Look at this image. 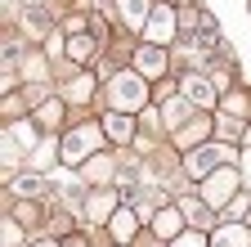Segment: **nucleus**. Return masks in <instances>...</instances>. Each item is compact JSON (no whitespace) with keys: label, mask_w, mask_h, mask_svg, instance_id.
Here are the masks:
<instances>
[{"label":"nucleus","mask_w":251,"mask_h":247,"mask_svg":"<svg viewBox=\"0 0 251 247\" xmlns=\"http://www.w3.org/2000/svg\"><path fill=\"white\" fill-rule=\"evenodd\" d=\"M166 63H171L166 50L152 45V41H144V45L135 50V72H139V77H157V81H162V77H166Z\"/></svg>","instance_id":"nucleus-6"},{"label":"nucleus","mask_w":251,"mask_h":247,"mask_svg":"<svg viewBox=\"0 0 251 247\" xmlns=\"http://www.w3.org/2000/svg\"><path fill=\"white\" fill-rule=\"evenodd\" d=\"M99 126H72L68 135H63V162L68 166H81V158L90 162L94 158V148H99Z\"/></svg>","instance_id":"nucleus-3"},{"label":"nucleus","mask_w":251,"mask_h":247,"mask_svg":"<svg viewBox=\"0 0 251 247\" xmlns=\"http://www.w3.org/2000/svg\"><path fill=\"white\" fill-rule=\"evenodd\" d=\"M85 180H112V162L94 153V158H90V166H85Z\"/></svg>","instance_id":"nucleus-21"},{"label":"nucleus","mask_w":251,"mask_h":247,"mask_svg":"<svg viewBox=\"0 0 251 247\" xmlns=\"http://www.w3.org/2000/svg\"><path fill=\"white\" fill-rule=\"evenodd\" d=\"M63 50H68V58H72V63H90V58H94V50H99V41H94L90 32H76V36H68V45H63Z\"/></svg>","instance_id":"nucleus-15"},{"label":"nucleus","mask_w":251,"mask_h":247,"mask_svg":"<svg viewBox=\"0 0 251 247\" xmlns=\"http://www.w3.org/2000/svg\"><path fill=\"white\" fill-rule=\"evenodd\" d=\"M242 180H247V189H251V148L242 153Z\"/></svg>","instance_id":"nucleus-25"},{"label":"nucleus","mask_w":251,"mask_h":247,"mask_svg":"<svg viewBox=\"0 0 251 247\" xmlns=\"http://www.w3.org/2000/svg\"><path fill=\"white\" fill-rule=\"evenodd\" d=\"M5 135H9L18 148H31V144H36V131H31V121H14V126H9Z\"/></svg>","instance_id":"nucleus-20"},{"label":"nucleus","mask_w":251,"mask_h":247,"mask_svg":"<svg viewBox=\"0 0 251 247\" xmlns=\"http://www.w3.org/2000/svg\"><path fill=\"white\" fill-rule=\"evenodd\" d=\"M0 234H5V247H23V229H18V220H9V216H5Z\"/></svg>","instance_id":"nucleus-23"},{"label":"nucleus","mask_w":251,"mask_h":247,"mask_svg":"<svg viewBox=\"0 0 251 247\" xmlns=\"http://www.w3.org/2000/svg\"><path fill=\"white\" fill-rule=\"evenodd\" d=\"M31 247H58V243L54 238H41V243H31Z\"/></svg>","instance_id":"nucleus-27"},{"label":"nucleus","mask_w":251,"mask_h":247,"mask_svg":"<svg viewBox=\"0 0 251 247\" xmlns=\"http://www.w3.org/2000/svg\"><path fill=\"white\" fill-rule=\"evenodd\" d=\"M220 162H233V148H225V144H198L184 158V175L188 180H206L211 171H220Z\"/></svg>","instance_id":"nucleus-2"},{"label":"nucleus","mask_w":251,"mask_h":247,"mask_svg":"<svg viewBox=\"0 0 251 247\" xmlns=\"http://www.w3.org/2000/svg\"><path fill=\"white\" fill-rule=\"evenodd\" d=\"M58 148H63V144H54V139H45V144L36 148V166H41V171L54 166V153H58Z\"/></svg>","instance_id":"nucleus-22"},{"label":"nucleus","mask_w":251,"mask_h":247,"mask_svg":"<svg viewBox=\"0 0 251 247\" xmlns=\"http://www.w3.org/2000/svg\"><path fill=\"white\" fill-rule=\"evenodd\" d=\"M135 229H139V216H135L130 207H117V216L108 220L112 243H117V247H130V243H135Z\"/></svg>","instance_id":"nucleus-8"},{"label":"nucleus","mask_w":251,"mask_h":247,"mask_svg":"<svg viewBox=\"0 0 251 247\" xmlns=\"http://www.w3.org/2000/svg\"><path fill=\"white\" fill-rule=\"evenodd\" d=\"M238 180H242V171H238V166H220V171H211V175L202 180V198H206L211 207H225V202H233Z\"/></svg>","instance_id":"nucleus-4"},{"label":"nucleus","mask_w":251,"mask_h":247,"mask_svg":"<svg viewBox=\"0 0 251 247\" xmlns=\"http://www.w3.org/2000/svg\"><path fill=\"white\" fill-rule=\"evenodd\" d=\"M215 90H220V85H215L211 77H202V72H184V77H179V95H188L198 108H211V104H215Z\"/></svg>","instance_id":"nucleus-7"},{"label":"nucleus","mask_w":251,"mask_h":247,"mask_svg":"<svg viewBox=\"0 0 251 247\" xmlns=\"http://www.w3.org/2000/svg\"><path fill=\"white\" fill-rule=\"evenodd\" d=\"M175 32H179V18H175V9H166V5H157L152 18L144 23V36H148L152 45H166Z\"/></svg>","instance_id":"nucleus-5"},{"label":"nucleus","mask_w":251,"mask_h":247,"mask_svg":"<svg viewBox=\"0 0 251 247\" xmlns=\"http://www.w3.org/2000/svg\"><path fill=\"white\" fill-rule=\"evenodd\" d=\"M117 198H121V189H103V193H94L90 202H85V216H90V220H112V216H117Z\"/></svg>","instance_id":"nucleus-14"},{"label":"nucleus","mask_w":251,"mask_h":247,"mask_svg":"<svg viewBox=\"0 0 251 247\" xmlns=\"http://www.w3.org/2000/svg\"><path fill=\"white\" fill-rule=\"evenodd\" d=\"M144 81H148V77H139L135 68H130V72H112V81H108V104H112L117 112H130V108H144V99H148Z\"/></svg>","instance_id":"nucleus-1"},{"label":"nucleus","mask_w":251,"mask_h":247,"mask_svg":"<svg viewBox=\"0 0 251 247\" xmlns=\"http://www.w3.org/2000/svg\"><path fill=\"white\" fill-rule=\"evenodd\" d=\"M63 247H85V238H63Z\"/></svg>","instance_id":"nucleus-26"},{"label":"nucleus","mask_w":251,"mask_h":247,"mask_svg":"<svg viewBox=\"0 0 251 247\" xmlns=\"http://www.w3.org/2000/svg\"><path fill=\"white\" fill-rule=\"evenodd\" d=\"M103 135L117 139V144H130V139H135V121L126 117V112H117V108H108V112H103Z\"/></svg>","instance_id":"nucleus-11"},{"label":"nucleus","mask_w":251,"mask_h":247,"mask_svg":"<svg viewBox=\"0 0 251 247\" xmlns=\"http://www.w3.org/2000/svg\"><path fill=\"white\" fill-rule=\"evenodd\" d=\"M179 220H184V211H179V207L157 211V216H152V234H157V238H179Z\"/></svg>","instance_id":"nucleus-16"},{"label":"nucleus","mask_w":251,"mask_h":247,"mask_svg":"<svg viewBox=\"0 0 251 247\" xmlns=\"http://www.w3.org/2000/svg\"><path fill=\"white\" fill-rule=\"evenodd\" d=\"M171 247H211V238H202V234H179V238H171Z\"/></svg>","instance_id":"nucleus-24"},{"label":"nucleus","mask_w":251,"mask_h":247,"mask_svg":"<svg viewBox=\"0 0 251 247\" xmlns=\"http://www.w3.org/2000/svg\"><path fill=\"white\" fill-rule=\"evenodd\" d=\"M206 135H215V121H206V117H188L184 126L175 131V144H179V148H198Z\"/></svg>","instance_id":"nucleus-9"},{"label":"nucleus","mask_w":251,"mask_h":247,"mask_svg":"<svg viewBox=\"0 0 251 247\" xmlns=\"http://www.w3.org/2000/svg\"><path fill=\"white\" fill-rule=\"evenodd\" d=\"M41 193H45V198L54 193V184H50L45 175H18V180H14V198H27V202H36Z\"/></svg>","instance_id":"nucleus-13"},{"label":"nucleus","mask_w":251,"mask_h":247,"mask_svg":"<svg viewBox=\"0 0 251 247\" xmlns=\"http://www.w3.org/2000/svg\"><path fill=\"white\" fill-rule=\"evenodd\" d=\"M242 135H247V131H242V121H238V117H229V112H220V117H215V139H220V144H225V139L238 144Z\"/></svg>","instance_id":"nucleus-18"},{"label":"nucleus","mask_w":251,"mask_h":247,"mask_svg":"<svg viewBox=\"0 0 251 247\" xmlns=\"http://www.w3.org/2000/svg\"><path fill=\"white\" fill-rule=\"evenodd\" d=\"M63 104H68V99H45V108H36L41 131H58V121H63Z\"/></svg>","instance_id":"nucleus-19"},{"label":"nucleus","mask_w":251,"mask_h":247,"mask_svg":"<svg viewBox=\"0 0 251 247\" xmlns=\"http://www.w3.org/2000/svg\"><path fill=\"white\" fill-rule=\"evenodd\" d=\"M152 0H117V14H121V23L126 27H144L148 18H152Z\"/></svg>","instance_id":"nucleus-12"},{"label":"nucleus","mask_w":251,"mask_h":247,"mask_svg":"<svg viewBox=\"0 0 251 247\" xmlns=\"http://www.w3.org/2000/svg\"><path fill=\"white\" fill-rule=\"evenodd\" d=\"M90 95H94V77H90V72L72 77V81H68V90H63V99H68V104H85Z\"/></svg>","instance_id":"nucleus-17"},{"label":"nucleus","mask_w":251,"mask_h":247,"mask_svg":"<svg viewBox=\"0 0 251 247\" xmlns=\"http://www.w3.org/2000/svg\"><path fill=\"white\" fill-rule=\"evenodd\" d=\"M242 139H247V148H251V126H247V135H242Z\"/></svg>","instance_id":"nucleus-28"},{"label":"nucleus","mask_w":251,"mask_h":247,"mask_svg":"<svg viewBox=\"0 0 251 247\" xmlns=\"http://www.w3.org/2000/svg\"><path fill=\"white\" fill-rule=\"evenodd\" d=\"M211 247H251V229L238 225V220H225L211 234Z\"/></svg>","instance_id":"nucleus-10"}]
</instances>
